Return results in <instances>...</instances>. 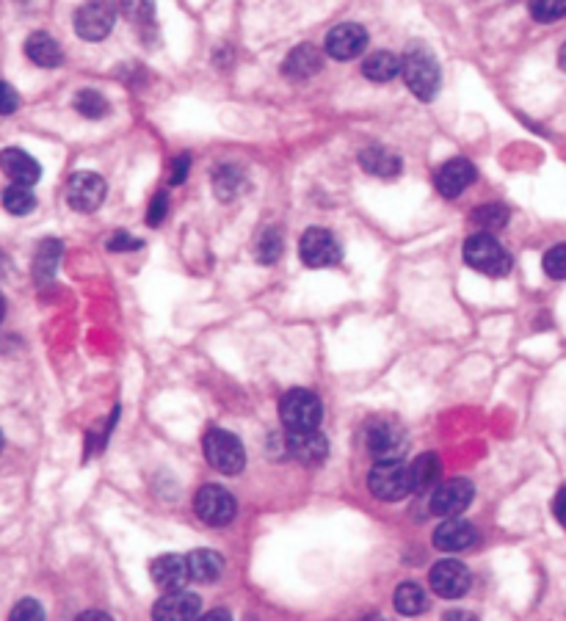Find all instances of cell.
Returning a JSON list of instances; mask_svg holds the SVG:
<instances>
[{
  "mask_svg": "<svg viewBox=\"0 0 566 621\" xmlns=\"http://www.w3.org/2000/svg\"><path fill=\"white\" fill-rule=\"evenodd\" d=\"M20 108V94L9 83L0 81V116H12Z\"/></svg>",
  "mask_w": 566,
  "mask_h": 621,
  "instance_id": "obj_37",
  "label": "cell"
},
{
  "mask_svg": "<svg viewBox=\"0 0 566 621\" xmlns=\"http://www.w3.org/2000/svg\"><path fill=\"white\" fill-rule=\"evenodd\" d=\"M475 180V166L467 158H453L448 161L437 174V191L445 199H456L462 196Z\"/></svg>",
  "mask_w": 566,
  "mask_h": 621,
  "instance_id": "obj_16",
  "label": "cell"
},
{
  "mask_svg": "<svg viewBox=\"0 0 566 621\" xmlns=\"http://www.w3.org/2000/svg\"><path fill=\"white\" fill-rule=\"evenodd\" d=\"M528 6H531L533 20L539 23H555L566 17V0H531Z\"/></svg>",
  "mask_w": 566,
  "mask_h": 621,
  "instance_id": "obj_33",
  "label": "cell"
},
{
  "mask_svg": "<svg viewBox=\"0 0 566 621\" xmlns=\"http://www.w3.org/2000/svg\"><path fill=\"white\" fill-rule=\"evenodd\" d=\"M470 221L475 227H481V232L503 230L509 224V207L500 205V202H486V205L475 207Z\"/></svg>",
  "mask_w": 566,
  "mask_h": 621,
  "instance_id": "obj_28",
  "label": "cell"
},
{
  "mask_svg": "<svg viewBox=\"0 0 566 621\" xmlns=\"http://www.w3.org/2000/svg\"><path fill=\"white\" fill-rule=\"evenodd\" d=\"M25 56L34 61L36 67L56 69L64 64V50L58 45L56 39L45 31H36L25 39Z\"/></svg>",
  "mask_w": 566,
  "mask_h": 621,
  "instance_id": "obj_20",
  "label": "cell"
},
{
  "mask_svg": "<svg viewBox=\"0 0 566 621\" xmlns=\"http://www.w3.org/2000/svg\"><path fill=\"white\" fill-rule=\"evenodd\" d=\"M558 64H561V69L566 72V45L561 47V53H558Z\"/></svg>",
  "mask_w": 566,
  "mask_h": 621,
  "instance_id": "obj_42",
  "label": "cell"
},
{
  "mask_svg": "<svg viewBox=\"0 0 566 621\" xmlns=\"http://www.w3.org/2000/svg\"><path fill=\"white\" fill-rule=\"evenodd\" d=\"M324 67V56L318 53V47H312L310 42L307 45H299L290 50V56L285 58V75L293 78V81H304V78H312L315 72H321Z\"/></svg>",
  "mask_w": 566,
  "mask_h": 621,
  "instance_id": "obj_21",
  "label": "cell"
},
{
  "mask_svg": "<svg viewBox=\"0 0 566 621\" xmlns=\"http://www.w3.org/2000/svg\"><path fill=\"white\" fill-rule=\"evenodd\" d=\"M359 166L373 177L390 180V177L401 172V158L395 152L384 150V147H368V150L359 152Z\"/></svg>",
  "mask_w": 566,
  "mask_h": 621,
  "instance_id": "obj_23",
  "label": "cell"
},
{
  "mask_svg": "<svg viewBox=\"0 0 566 621\" xmlns=\"http://www.w3.org/2000/svg\"><path fill=\"white\" fill-rule=\"evenodd\" d=\"M116 3L128 20L139 25L150 23L152 14H155V0H116Z\"/></svg>",
  "mask_w": 566,
  "mask_h": 621,
  "instance_id": "obj_34",
  "label": "cell"
},
{
  "mask_svg": "<svg viewBox=\"0 0 566 621\" xmlns=\"http://www.w3.org/2000/svg\"><path fill=\"white\" fill-rule=\"evenodd\" d=\"M205 459L210 461L213 470L224 472V475H238L246 467V450L235 434L213 428L205 437Z\"/></svg>",
  "mask_w": 566,
  "mask_h": 621,
  "instance_id": "obj_5",
  "label": "cell"
},
{
  "mask_svg": "<svg viewBox=\"0 0 566 621\" xmlns=\"http://www.w3.org/2000/svg\"><path fill=\"white\" fill-rule=\"evenodd\" d=\"M202 608V599L197 594H188V591H169L158 599V605L152 608L155 619H194Z\"/></svg>",
  "mask_w": 566,
  "mask_h": 621,
  "instance_id": "obj_19",
  "label": "cell"
},
{
  "mask_svg": "<svg viewBox=\"0 0 566 621\" xmlns=\"http://www.w3.org/2000/svg\"><path fill=\"white\" fill-rule=\"evenodd\" d=\"M105 180L94 172H78L72 174L70 183H67V202L72 210L78 213H94L97 207L103 205L105 199Z\"/></svg>",
  "mask_w": 566,
  "mask_h": 621,
  "instance_id": "obj_10",
  "label": "cell"
},
{
  "mask_svg": "<svg viewBox=\"0 0 566 621\" xmlns=\"http://www.w3.org/2000/svg\"><path fill=\"white\" fill-rule=\"evenodd\" d=\"M439 475H442V461L437 453H423L409 464V478H412V492L423 495L439 486Z\"/></svg>",
  "mask_w": 566,
  "mask_h": 621,
  "instance_id": "obj_22",
  "label": "cell"
},
{
  "mask_svg": "<svg viewBox=\"0 0 566 621\" xmlns=\"http://www.w3.org/2000/svg\"><path fill=\"white\" fill-rule=\"evenodd\" d=\"M393 602L395 610L404 613V616H417V613H423V610L428 608L426 591L417 586V583H404V586H398Z\"/></svg>",
  "mask_w": 566,
  "mask_h": 621,
  "instance_id": "obj_29",
  "label": "cell"
},
{
  "mask_svg": "<svg viewBox=\"0 0 566 621\" xmlns=\"http://www.w3.org/2000/svg\"><path fill=\"white\" fill-rule=\"evenodd\" d=\"M150 575L152 583L161 588L163 594L180 591V588H185V583L191 580L188 558H180V555H161V558L152 561Z\"/></svg>",
  "mask_w": 566,
  "mask_h": 621,
  "instance_id": "obj_15",
  "label": "cell"
},
{
  "mask_svg": "<svg viewBox=\"0 0 566 621\" xmlns=\"http://www.w3.org/2000/svg\"><path fill=\"white\" fill-rule=\"evenodd\" d=\"M194 511L210 528H224L235 519V497L216 483H208L194 497Z\"/></svg>",
  "mask_w": 566,
  "mask_h": 621,
  "instance_id": "obj_7",
  "label": "cell"
},
{
  "mask_svg": "<svg viewBox=\"0 0 566 621\" xmlns=\"http://www.w3.org/2000/svg\"><path fill=\"white\" fill-rule=\"evenodd\" d=\"M0 450H3V431H0Z\"/></svg>",
  "mask_w": 566,
  "mask_h": 621,
  "instance_id": "obj_44",
  "label": "cell"
},
{
  "mask_svg": "<svg viewBox=\"0 0 566 621\" xmlns=\"http://www.w3.org/2000/svg\"><path fill=\"white\" fill-rule=\"evenodd\" d=\"M42 616H45V610H42V605L36 599H23L12 610V619H42Z\"/></svg>",
  "mask_w": 566,
  "mask_h": 621,
  "instance_id": "obj_39",
  "label": "cell"
},
{
  "mask_svg": "<svg viewBox=\"0 0 566 621\" xmlns=\"http://www.w3.org/2000/svg\"><path fill=\"white\" fill-rule=\"evenodd\" d=\"M105 246H108L111 252H130V249H141V241L139 238H133V235H128V232H116V235L108 238Z\"/></svg>",
  "mask_w": 566,
  "mask_h": 621,
  "instance_id": "obj_38",
  "label": "cell"
},
{
  "mask_svg": "<svg viewBox=\"0 0 566 621\" xmlns=\"http://www.w3.org/2000/svg\"><path fill=\"white\" fill-rule=\"evenodd\" d=\"M213 191H216L221 202H232L235 196H241L246 191V177L235 166H221L213 172Z\"/></svg>",
  "mask_w": 566,
  "mask_h": 621,
  "instance_id": "obj_27",
  "label": "cell"
},
{
  "mask_svg": "<svg viewBox=\"0 0 566 621\" xmlns=\"http://www.w3.org/2000/svg\"><path fill=\"white\" fill-rule=\"evenodd\" d=\"M544 274L550 279H566V243H558L544 254Z\"/></svg>",
  "mask_w": 566,
  "mask_h": 621,
  "instance_id": "obj_35",
  "label": "cell"
},
{
  "mask_svg": "<svg viewBox=\"0 0 566 621\" xmlns=\"http://www.w3.org/2000/svg\"><path fill=\"white\" fill-rule=\"evenodd\" d=\"M299 254L301 263L307 268H329V265L340 263L343 257V249L340 243L329 230H321V227H312L301 235L299 241Z\"/></svg>",
  "mask_w": 566,
  "mask_h": 621,
  "instance_id": "obj_8",
  "label": "cell"
},
{
  "mask_svg": "<svg viewBox=\"0 0 566 621\" xmlns=\"http://www.w3.org/2000/svg\"><path fill=\"white\" fill-rule=\"evenodd\" d=\"M3 312H6V301H3V296H0V321H3Z\"/></svg>",
  "mask_w": 566,
  "mask_h": 621,
  "instance_id": "obj_43",
  "label": "cell"
},
{
  "mask_svg": "<svg viewBox=\"0 0 566 621\" xmlns=\"http://www.w3.org/2000/svg\"><path fill=\"white\" fill-rule=\"evenodd\" d=\"M0 169L3 174L17 185H36L39 177H42V166L28 155V152L17 150V147H9V150L0 152Z\"/></svg>",
  "mask_w": 566,
  "mask_h": 621,
  "instance_id": "obj_17",
  "label": "cell"
},
{
  "mask_svg": "<svg viewBox=\"0 0 566 621\" xmlns=\"http://www.w3.org/2000/svg\"><path fill=\"white\" fill-rule=\"evenodd\" d=\"M166 213H169V196L163 194H155L150 202V210H147V224L150 227H161L163 219H166Z\"/></svg>",
  "mask_w": 566,
  "mask_h": 621,
  "instance_id": "obj_36",
  "label": "cell"
},
{
  "mask_svg": "<svg viewBox=\"0 0 566 621\" xmlns=\"http://www.w3.org/2000/svg\"><path fill=\"white\" fill-rule=\"evenodd\" d=\"M401 75H404L409 92L415 94L417 100L431 103L437 97L442 75H439V64L431 50H426V47H412L401 58Z\"/></svg>",
  "mask_w": 566,
  "mask_h": 621,
  "instance_id": "obj_1",
  "label": "cell"
},
{
  "mask_svg": "<svg viewBox=\"0 0 566 621\" xmlns=\"http://www.w3.org/2000/svg\"><path fill=\"white\" fill-rule=\"evenodd\" d=\"M473 483L464 481V478H453V481L442 483L434 489V495H431V511L437 514V517H459L464 508L473 503Z\"/></svg>",
  "mask_w": 566,
  "mask_h": 621,
  "instance_id": "obj_11",
  "label": "cell"
},
{
  "mask_svg": "<svg viewBox=\"0 0 566 621\" xmlns=\"http://www.w3.org/2000/svg\"><path fill=\"white\" fill-rule=\"evenodd\" d=\"M3 207H6L12 216H28V213L36 207V196L31 194L28 185L14 183L3 191Z\"/></svg>",
  "mask_w": 566,
  "mask_h": 621,
  "instance_id": "obj_31",
  "label": "cell"
},
{
  "mask_svg": "<svg viewBox=\"0 0 566 621\" xmlns=\"http://www.w3.org/2000/svg\"><path fill=\"white\" fill-rule=\"evenodd\" d=\"M288 453L296 461H301V464H307V467H318L329 456V439L318 428H312V431H290Z\"/></svg>",
  "mask_w": 566,
  "mask_h": 621,
  "instance_id": "obj_14",
  "label": "cell"
},
{
  "mask_svg": "<svg viewBox=\"0 0 566 621\" xmlns=\"http://www.w3.org/2000/svg\"><path fill=\"white\" fill-rule=\"evenodd\" d=\"M324 406L310 390H290L279 401V420L288 431H312L321 426Z\"/></svg>",
  "mask_w": 566,
  "mask_h": 621,
  "instance_id": "obj_3",
  "label": "cell"
},
{
  "mask_svg": "<svg viewBox=\"0 0 566 621\" xmlns=\"http://www.w3.org/2000/svg\"><path fill=\"white\" fill-rule=\"evenodd\" d=\"M188 169H191V155H188V152H183V155H177V158H174L172 180H169V183H172V185H183L185 177H188Z\"/></svg>",
  "mask_w": 566,
  "mask_h": 621,
  "instance_id": "obj_40",
  "label": "cell"
},
{
  "mask_svg": "<svg viewBox=\"0 0 566 621\" xmlns=\"http://www.w3.org/2000/svg\"><path fill=\"white\" fill-rule=\"evenodd\" d=\"M255 257H257V263H263V265H274L282 257V235H279V230H266L263 235H260V241H257V249H255Z\"/></svg>",
  "mask_w": 566,
  "mask_h": 621,
  "instance_id": "obj_32",
  "label": "cell"
},
{
  "mask_svg": "<svg viewBox=\"0 0 566 621\" xmlns=\"http://www.w3.org/2000/svg\"><path fill=\"white\" fill-rule=\"evenodd\" d=\"M368 450L379 461L384 459H401L406 450L404 428L393 420H376L368 428Z\"/></svg>",
  "mask_w": 566,
  "mask_h": 621,
  "instance_id": "obj_12",
  "label": "cell"
},
{
  "mask_svg": "<svg viewBox=\"0 0 566 621\" xmlns=\"http://www.w3.org/2000/svg\"><path fill=\"white\" fill-rule=\"evenodd\" d=\"M553 514H555V519H558V522L566 528V486H561V492L555 495Z\"/></svg>",
  "mask_w": 566,
  "mask_h": 621,
  "instance_id": "obj_41",
  "label": "cell"
},
{
  "mask_svg": "<svg viewBox=\"0 0 566 621\" xmlns=\"http://www.w3.org/2000/svg\"><path fill=\"white\" fill-rule=\"evenodd\" d=\"M368 489L373 497H379L384 503H398L406 495H412V478L409 467L401 459H384L379 461L368 475Z\"/></svg>",
  "mask_w": 566,
  "mask_h": 621,
  "instance_id": "obj_4",
  "label": "cell"
},
{
  "mask_svg": "<svg viewBox=\"0 0 566 621\" xmlns=\"http://www.w3.org/2000/svg\"><path fill=\"white\" fill-rule=\"evenodd\" d=\"M464 263L486 276H506L511 271L509 252L492 232H475L464 243Z\"/></svg>",
  "mask_w": 566,
  "mask_h": 621,
  "instance_id": "obj_2",
  "label": "cell"
},
{
  "mask_svg": "<svg viewBox=\"0 0 566 621\" xmlns=\"http://www.w3.org/2000/svg\"><path fill=\"white\" fill-rule=\"evenodd\" d=\"M428 583L434 588V594L445 599H459L464 597L470 586H473V575L470 569L462 564V561H439V564L431 566V575H428Z\"/></svg>",
  "mask_w": 566,
  "mask_h": 621,
  "instance_id": "obj_9",
  "label": "cell"
},
{
  "mask_svg": "<svg viewBox=\"0 0 566 621\" xmlns=\"http://www.w3.org/2000/svg\"><path fill=\"white\" fill-rule=\"evenodd\" d=\"M116 9L111 0H86L75 12V34L86 42H100L114 31Z\"/></svg>",
  "mask_w": 566,
  "mask_h": 621,
  "instance_id": "obj_6",
  "label": "cell"
},
{
  "mask_svg": "<svg viewBox=\"0 0 566 621\" xmlns=\"http://www.w3.org/2000/svg\"><path fill=\"white\" fill-rule=\"evenodd\" d=\"M475 544V528L467 519L448 517L434 530V547L442 552H462Z\"/></svg>",
  "mask_w": 566,
  "mask_h": 621,
  "instance_id": "obj_18",
  "label": "cell"
},
{
  "mask_svg": "<svg viewBox=\"0 0 566 621\" xmlns=\"http://www.w3.org/2000/svg\"><path fill=\"white\" fill-rule=\"evenodd\" d=\"M188 569H191V580L197 583H216L224 572V561L219 552L213 550H194L188 555Z\"/></svg>",
  "mask_w": 566,
  "mask_h": 621,
  "instance_id": "obj_25",
  "label": "cell"
},
{
  "mask_svg": "<svg viewBox=\"0 0 566 621\" xmlns=\"http://www.w3.org/2000/svg\"><path fill=\"white\" fill-rule=\"evenodd\" d=\"M362 75L373 83L393 81L395 75H401V58L390 53V50H376L373 56L365 58Z\"/></svg>",
  "mask_w": 566,
  "mask_h": 621,
  "instance_id": "obj_24",
  "label": "cell"
},
{
  "mask_svg": "<svg viewBox=\"0 0 566 621\" xmlns=\"http://www.w3.org/2000/svg\"><path fill=\"white\" fill-rule=\"evenodd\" d=\"M61 254H64V246L58 241H42L39 249H36L34 257V279L39 285L50 282L56 276V268L61 263Z\"/></svg>",
  "mask_w": 566,
  "mask_h": 621,
  "instance_id": "obj_26",
  "label": "cell"
},
{
  "mask_svg": "<svg viewBox=\"0 0 566 621\" xmlns=\"http://www.w3.org/2000/svg\"><path fill=\"white\" fill-rule=\"evenodd\" d=\"M365 47H368V31L357 23L337 25L326 34V53L335 61H351L362 56Z\"/></svg>",
  "mask_w": 566,
  "mask_h": 621,
  "instance_id": "obj_13",
  "label": "cell"
},
{
  "mask_svg": "<svg viewBox=\"0 0 566 621\" xmlns=\"http://www.w3.org/2000/svg\"><path fill=\"white\" fill-rule=\"evenodd\" d=\"M75 111L86 119H103L111 114V105L97 89H81L75 94Z\"/></svg>",
  "mask_w": 566,
  "mask_h": 621,
  "instance_id": "obj_30",
  "label": "cell"
}]
</instances>
